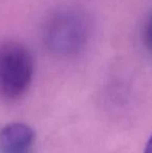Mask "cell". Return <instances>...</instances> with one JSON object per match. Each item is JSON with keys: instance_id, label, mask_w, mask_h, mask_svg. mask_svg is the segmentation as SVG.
<instances>
[{"instance_id": "1", "label": "cell", "mask_w": 152, "mask_h": 153, "mask_svg": "<svg viewBox=\"0 0 152 153\" xmlns=\"http://www.w3.org/2000/svg\"><path fill=\"white\" fill-rule=\"evenodd\" d=\"M35 64L30 51L17 42L0 44V97L15 100L28 90Z\"/></svg>"}, {"instance_id": "2", "label": "cell", "mask_w": 152, "mask_h": 153, "mask_svg": "<svg viewBox=\"0 0 152 153\" xmlns=\"http://www.w3.org/2000/svg\"><path fill=\"white\" fill-rule=\"evenodd\" d=\"M87 36L85 20L75 13H64L54 17L47 30V44L59 53H71L83 45Z\"/></svg>"}, {"instance_id": "3", "label": "cell", "mask_w": 152, "mask_h": 153, "mask_svg": "<svg viewBox=\"0 0 152 153\" xmlns=\"http://www.w3.org/2000/svg\"><path fill=\"white\" fill-rule=\"evenodd\" d=\"M35 131L23 123H10L0 129V153H33Z\"/></svg>"}, {"instance_id": "4", "label": "cell", "mask_w": 152, "mask_h": 153, "mask_svg": "<svg viewBox=\"0 0 152 153\" xmlns=\"http://www.w3.org/2000/svg\"><path fill=\"white\" fill-rule=\"evenodd\" d=\"M144 153H152V135L149 137L148 142L146 144V147H145Z\"/></svg>"}, {"instance_id": "5", "label": "cell", "mask_w": 152, "mask_h": 153, "mask_svg": "<svg viewBox=\"0 0 152 153\" xmlns=\"http://www.w3.org/2000/svg\"><path fill=\"white\" fill-rule=\"evenodd\" d=\"M150 30H151V40H152V20H151V27H150Z\"/></svg>"}]
</instances>
